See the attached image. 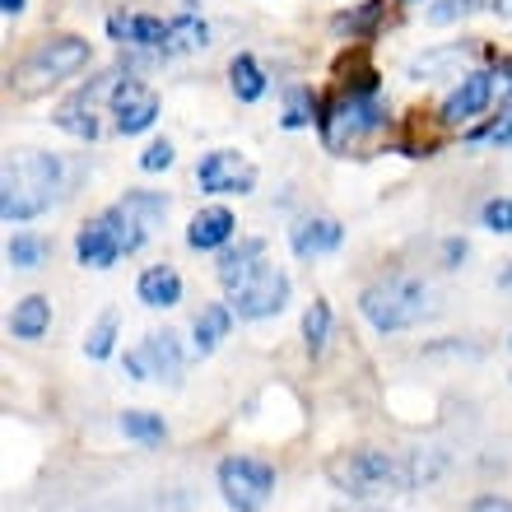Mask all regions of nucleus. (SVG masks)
<instances>
[{
	"label": "nucleus",
	"mask_w": 512,
	"mask_h": 512,
	"mask_svg": "<svg viewBox=\"0 0 512 512\" xmlns=\"http://www.w3.org/2000/svg\"><path fill=\"white\" fill-rule=\"evenodd\" d=\"M47 326H52V303L42 294H28L14 303V312H10V336L14 340H42Z\"/></svg>",
	"instance_id": "obj_20"
},
{
	"label": "nucleus",
	"mask_w": 512,
	"mask_h": 512,
	"mask_svg": "<svg viewBox=\"0 0 512 512\" xmlns=\"http://www.w3.org/2000/svg\"><path fill=\"white\" fill-rule=\"evenodd\" d=\"M359 312L382 336L410 331V326H419L429 317V284L415 280V275H387V280L368 284L359 294Z\"/></svg>",
	"instance_id": "obj_3"
},
{
	"label": "nucleus",
	"mask_w": 512,
	"mask_h": 512,
	"mask_svg": "<svg viewBox=\"0 0 512 512\" xmlns=\"http://www.w3.org/2000/svg\"><path fill=\"white\" fill-rule=\"evenodd\" d=\"M326 480L354 503H387L419 480H429L424 457H401V452H382V447H350L326 461Z\"/></svg>",
	"instance_id": "obj_1"
},
{
	"label": "nucleus",
	"mask_w": 512,
	"mask_h": 512,
	"mask_svg": "<svg viewBox=\"0 0 512 512\" xmlns=\"http://www.w3.org/2000/svg\"><path fill=\"white\" fill-rule=\"evenodd\" d=\"M494 80L503 84V94H512V56H499V61H494Z\"/></svg>",
	"instance_id": "obj_36"
},
{
	"label": "nucleus",
	"mask_w": 512,
	"mask_h": 512,
	"mask_svg": "<svg viewBox=\"0 0 512 512\" xmlns=\"http://www.w3.org/2000/svg\"><path fill=\"white\" fill-rule=\"evenodd\" d=\"M489 98H494V70H466L457 80V89L443 98V112H438V122L443 126H461L480 117L489 108Z\"/></svg>",
	"instance_id": "obj_13"
},
{
	"label": "nucleus",
	"mask_w": 512,
	"mask_h": 512,
	"mask_svg": "<svg viewBox=\"0 0 512 512\" xmlns=\"http://www.w3.org/2000/svg\"><path fill=\"white\" fill-rule=\"evenodd\" d=\"M122 433L135 438V443H145V447H159L163 438H168V424H163V415H149V410H126Z\"/></svg>",
	"instance_id": "obj_28"
},
{
	"label": "nucleus",
	"mask_w": 512,
	"mask_h": 512,
	"mask_svg": "<svg viewBox=\"0 0 512 512\" xmlns=\"http://www.w3.org/2000/svg\"><path fill=\"white\" fill-rule=\"evenodd\" d=\"M261 261H266V238H243L238 247L229 243L224 252H219L215 275H219V284H224V289H233V284H243L247 275L261 266Z\"/></svg>",
	"instance_id": "obj_18"
},
{
	"label": "nucleus",
	"mask_w": 512,
	"mask_h": 512,
	"mask_svg": "<svg viewBox=\"0 0 512 512\" xmlns=\"http://www.w3.org/2000/svg\"><path fill=\"white\" fill-rule=\"evenodd\" d=\"M108 112H112L117 135H140L159 122V94H154L145 80H131V75H126V80L117 84V94H112Z\"/></svg>",
	"instance_id": "obj_12"
},
{
	"label": "nucleus",
	"mask_w": 512,
	"mask_h": 512,
	"mask_svg": "<svg viewBox=\"0 0 512 512\" xmlns=\"http://www.w3.org/2000/svg\"><path fill=\"white\" fill-rule=\"evenodd\" d=\"M471 10H480L475 0H433V5H429V24H457V19H466Z\"/></svg>",
	"instance_id": "obj_32"
},
{
	"label": "nucleus",
	"mask_w": 512,
	"mask_h": 512,
	"mask_svg": "<svg viewBox=\"0 0 512 512\" xmlns=\"http://www.w3.org/2000/svg\"><path fill=\"white\" fill-rule=\"evenodd\" d=\"M117 84H122V75L117 70H108V75H98V80H89L84 89H75V94L56 108L52 122L61 126L66 135H75V140H98V131H103V103H112V94H117Z\"/></svg>",
	"instance_id": "obj_9"
},
{
	"label": "nucleus",
	"mask_w": 512,
	"mask_h": 512,
	"mask_svg": "<svg viewBox=\"0 0 512 512\" xmlns=\"http://www.w3.org/2000/svg\"><path fill=\"white\" fill-rule=\"evenodd\" d=\"M387 126V108H382L378 94H345L331 98L322 112H317V131H322V145L331 154H350Z\"/></svg>",
	"instance_id": "obj_4"
},
{
	"label": "nucleus",
	"mask_w": 512,
	"mask_h": 512,
	"mask_svg": "<svg viewBox=\"0 0 512 512\" xmlns=\"http://www.w3.org/2000/svg\"><path fill=\"white\" fill-rule=\"evenodd\" d=\"M61 191V159L56 154H24L5 163V187H0V215L5 224H28L42 210H52Z\"/></svg>",
	"instance_id": "obj_2"
},
{
	"label": "nucleus",
	"mask_w": 512,
	"mask_h": 512,
	"mask_svg": "<svg viewBox=\"0 0 512 512\" xmlns=\"http://www.w3.org/2000/svg\"><path fill=\"white\" fill-rule=\"evenodd\" d=\"M387 19V0H364L359 10H345L331 19V28L336 33H350V38H364V33H373V28Z\"/></svg>",
	"instance_id": "obj_25"
},
{
	"label": "nucleus",
	"mask_w": 512,
	"mask_h": 512,
	"mask_svg": "<svg viewBox=\"0 0 512 512\" xmlns=\"http://www.w3.org/2000/svg\"><path fill=\"white\" fill-rule=\"evenodd\" d=\"M317 98H312V89L308 84H289L284 89V117H280V126L284 131H303V126H312L317 122Z\"/></svg>",
	"instance_id": "obj_24"
},
{
	"label": "nucleus",
	"mask_w": 512,
	"mask_h": 512,
	"mask_svg": "<svg viewBox=\"0 0 512 512\" xmlns=\"http://www.w3.org/2000/svg\"><path fill=\"white\" fill-rule=\"evenodd\" d=\"M173 159H177V149L168 145V140H154V145L140 154V168H145V173H163V168H173Z\"/></svg>",
	"instance_id": "obj_34"
},
{
	"label": "nucleus",
	"mask_w": 512,
	"mask_h": 512,
	"mask_svg": "<svg viewBox=\"0 0 512 512\" xmlns=\"http://www.w3.org/2000/svg\"><path fill=\"white\" fill-rule=\"evenodd\" d=\"M471 140H485V145H512V108L499 112L489 126H480V131H471Z\"/></svg>",
	"instance_id": "obj_33"
},
{
	"label": "nucleus",
	"mask_w": 512,
	"mask_h": 512,
	"mask_svg": "<svg viewBox=\"0 0 512 512\" xmlns=\"http://www.w3.org/2000/svg\"><path fill=\"white\" fill-rule=\"evenodd\" d=\"M196 187L205 196H247L256 187V168L238 154V149H210L196 163Z\"/></svg>",
	"instance_id": "obj_10"
},
{
	"label": "nucleus",
	"mask_w": 512,
	"mask_h": 512,
	"mask_svg": "<svg viewBox=\"0 0 512 512\" xmlns=\"http://www.w3.org/2000/svg\"><path fill=\"white\" fill-rule=\"evenodd\" d=\"M284 303H289V275L280 266H270V261H261L243 284L229 289V308L243 322H266V317L284 312Z\"/></svg>",
	"instance_id": "obj_8"
},
{
	"label": "nucleus",
	"mask_w": 512,
	"mask_h": 512,
	"mask_svg": "<svg viewBox=\"0 0 512 512\" xmlns=\"http://www.w3.org/2000/svg\"><path fill=\"white\" fill-rule=\"evenodd\" d=\"M108 33L122 47H145V52H159V56H163V42H168V24L159 14H112Z\"/></svg>",
	"instance_id": "obj_16"
},
{
	"label": "nucleus",
	"mask_w": 512,
	"mask_h": 512,
	"mask_svg": "<svg viewBox=\"0 0 512 512\" xmlns=\"http://www.w3.org/2000/svg\"><path fill=\"white\" fill-rule=\"evenodd\" d=\"M163 219H168V201H163L159 191H126L122 201H112L103 210V224L117 238V252L122 256L140 252L154 238V229H163Z\"/></svg>",
	"instance_id": "obj_6"
},
{
	"label": "nucleus",
	"mask_w": 512,
	"mask_h": 512,
	"mask_svg": "<svg viewBox=\"0 0 512 512\" xmlns=\"http://www.w3.org/2000/svg\"><path fill=\"white\" fill-rule=\"evenodd\" d=\"M229 89L238 94V103H256V98H266V70L256 66L252 52H238L229 61Z\"/></svg>",
	"instance_id": "obj_23"
},
{
	"label": "nucleus",
	"mask_w": 512,
	"mask_h": 512,
	"mask_svg": "<svg viewBox=\"0 0 512 512\" xmlns=\"http://www.w3.org/2000/svg\"><path fill=\"white\" fill-rule=\"evenodd\" d=\"M340 243H345V229H340V219H331V215H308L289 229V247H294L298 261H317V256L336 252Z\"/></svg>",
	"instance_id": "obj_15"
},
{
	"label": "nucleus",
	"mask_w": 512,
	"mask_h": 512,
	"mask_svg": "<svg viewBox=\"0 0 512 512\" xmlns=\"http://www.w3.org/2000/svg\"><path fill=\"white\" fill-rule=\"evenodd\" d=\"M5 256H10L14 270H38V266H47L52 247H47V238H38V233H14Z\"/></svg>",
	"instance_id": "obj_26"
},
{
	"label": "nucleus",
	"mask_w": 512,
	"mask_h": 512,
	"mask_svg": "<svg viewBox=\"0 0 512 512\" xmlns=\"http://www.w3.org/2000/svg\"><path fill=\"white\" fill-rule=\"evenodd\" d=\"M229 326H233V308L229 303H210V308L196 312V326H191V345H196V354H215L219 350V340L229 336Z\"/></svg>",
	"instance_id": "obj_21"
},
{
	"label": "nucleus",
	"mask_w": 512,
	"mask_h": 512,
	"mask_svg": "<svg viewBox=\"0 0 512 512\" xmlns=\"http://www.w3.org/2000/svg\"><path fill=\"white\" fill-rule=\"evenodd\" d=\"M126 373L135 382H177L182 378V345H177L173 331H154V336L140 340V350L126 354Z\"/></svg>",
	"instance_id": "obj_11"
},
{
	"label": "nucleus",
	"mask_w": 512,
	"mask_h": 512,
	"mask_svg": "<svg viewBox=\"0 0 512 512\" xmlns=\"http://www.w3.org/2000/svg\"><path fill=\"white\" fill-rule=\"evenodd\" d=\"M84 66H89V42L75 38V33H56V38L38 42L24 56V66H19V94H42V89L80 75Z\"/></svg>",
	"instance_id": "obj_5"
},
{
	"label": "nucleus",
	"mask_w": 512,
	"mask_h": 512,
	"mask_svg": "<svg viewBox=\"0 0 512 512\" xmlns=\"http://www.w3.org/2000/svg\"><path fill=\"white\" fill-rule=\"evenodd\" d=\"M135 294H140L145 308H177V303H182V275H177L168 261H163V266H149L145 275H140V284H135Z\"/></svg>",
	"instance_id": "obj_19"
},
{
	"label": "nucleus",
	"mask_w": 512,
	"mask_h": 512,
	"mask_svg": "<svg viewBox=\"0 0 512 512\" xmlns=\"http://www.w3.org/2000/svg\"><path fill=\"white\" fill-rule=\"evenodd\" d=\"M466 512H512V499H503V494H480Z\"/></svg>",
	"instance_id": "obj_35"
},
{
	"label": "nucleus",
	"mask_w": 512,
	"mask_h": 512,
	"mask_svg": "<svg viewBox=\"0 0 512 512\" xmlns=\"http://www.w3.org/2000/svg\"><path fill=\"white\" fill-rule=\"evenodd\" d=\"M0 10H5V14L14 19V14H24V10H28V0H0Z\"/></svg>",
	"instance_id": "obj_38"
},
{
	"label": "nucleus",
	"mask_w": 512,
	"mask_h": 512,
	"mask_svg": "<svg viewBox=\"0 0 512 512\" xmlns=\"http://www.w3.org/2000/svg\"><path fill=\"white\" fill-rule=\"evenodd\" d=\"M466 252H471V247L461 243V238H447V243H443V256L452 261V266H457V261H466Z\"/></svg>",
	"instance_id": "obj_37"
},
{
	"label": "nucleus",
	"mask_w": 512,
	"mask_h": 512,
	"mask_svg": "<svg viewBox=\"0 0 512 512\" xmlns=\"http://www.w3.org/2000/svg\"><path fill=\"white\" fill-rule=\"evenodd\" d=\"M494 14H499V19H508V24H512V0H494Z\"/></svg>",
	"instance_id": "obj_39"
},
{
	"label": "nucleus",
	"mask_w": 512,
	"mask_h": 512,
	"mask_svg": "<svg viewBox=\"0 0 512 512\" xmlns=\"http://www.w3.org/2000/svg\"><path fill=\"white\" fill-rule=\"evenodd\" d=\"M326 340H331V303H326V298H312V308L303 312V345H308L312 359L326 350Z\"/></svg>",
	"instance_id": "obj_27"
},
{
	"label": "nucleus",
	"mask_w": 512,
	"mask_h": 512,
	"mask_svg": "<svg viewBox=\"0 0 512 512\" xmlns=\"http://www.w3.org/2000/svg\"><path fill=\"white\" fill-rule=\"evenodd\" d=\"M466 66V47H443V52H429L410 61V80H433V75H443V70H457Z\"/></svg>",
	"instance_id": "obj_29"
},
{
	"label": "nucleus",
	"mask_w": 512,
	"mask_h": 512,
	"mask_svg": "<svg viewBox=\"0 0 512 512\" xmlns=\"http://www.w3.org/2000/svg\"><path fill=\"white\" fill-rule=\"evenodd\" d=\"M233 233H238V219L229 205H205L187 224V247L191 252H224L233 243Z\"/></svg>",
	"instance_id": "obj_14"
},
{
	"label": "nucleus",
	"mask_w": 512,
	"mask_h": 512,
	"mask_svg": "<svg viewBox=\"0 0 512 512\" xmlns=\"http://www.w3.org/2000/svg\"><path fill=\"white\" fill-rule=\"evenodd\" d=\"M480 224H485L489 233H512V196H494V201H485Z\"/></svg>",
	"instance_id": "obj_31"
},
{
	"label": "nucleus",
	"mask_w": 512,
	"mask_h": 512,
	"mask_svg": "<svg viewBox=\"0 0 512 512\" xmlns=\"http://www.w3.org/2000/svg\"><path fill=\"white\" fill-rule=\"evenodd\" d=\"M112 340H117V312L108 308L103 317H98L94 331L84 336V354H89V359H108V354H112Z\"/></svg>",
	"instance_id": "obj_30"
},
{
	"label": "nucleus",
	"mask_w": 512,
	"mask_h": 512,
	"mask_svg": "<svg viewBox=\"0 0 512 512\" xmlns=\"http://www.w3.org/2000/svg\"><path fill=\"white\" fill-rule=\"evenodd\" d=\"M210 47V28L196 19V10L177 14L168 24V42H163V56H187V52H205Z\"/></svg>",
	"instance_id": "obj_22"
},
{
	"label": "nucleus",
	"mask_w": 512,
	"mask_h": 512,
	"mask_svg": "<svg viewBox=\"0 0 512 512\" xmlns=\"http://www.w3.org/2000/svg\"><path fill=\"white\" fill-rule=\"evenodd\" d=\"M219 494L233 512H261L275 494V471L261 457H224L219 461Z\"/></svg>",
	"instance_id": "obj_7"
},
{
	"label": "nucleus",
	"mask_w": 512,
	"mask_h": 512,
	"mask_svg": "<svg viewBox=\"0 0 512 512\" xmlns=\"http://www.w3.org/2000/svg\"><path fill=\"white\" fill-rule=\"evenodd\" d=\"M75 256H80V266L84 270H108L117 266V238L108 233V224H103V215L94 219H84L80 233H75Z\"/></svg>",
	"instance_id": "obj_17"
}]
</instances>
